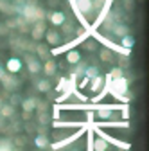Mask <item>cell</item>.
Here are the masks:
<instances>
[{
	"label": "cell",
	"mask_w": 149,
	"mask_h": 151,
	"mask_svg": "<svg viewBox=\"0 0 149 151\" xmlns=\"http://www.w3.org/2000/svg\"><path fill=\"white\" fill-rule=\"evenodd\" d=\"M88 36H90V32H88V31H85L83 34H77V38H74L72 42L63 43V45H58L56 49H50V50H49V54H50V56H59V54H63V52L74 50V47H77V45H81L83 42H86V40H88Z\"/></svg>",
	"instance_id": "obj_1"
},
{
	"label": "cell",
	"mask_w": 149,
	"mask_h": 151,
	"mask_svg": "<svg viewBox=\"0 0 149 151\" xmlns=\"http://www.w3.org/2000/svg\"><path fill=\"white\" fill-rule=\"evenodd\" d=\"M22 18L25 22H38V20H43V9H40L36 6L34 0H27L25 7L22 9Z\"/></svg>",
	"instance_id": "obj_2"
},
{
	"label": "cell",
	"mask_w": 149,
	"mask_h": 151,
	"mask_svg": "<svg viewBox=\"0 0 149 151\" xmlns=\"http://www.w3.org/2000/svg\"><path fill=\"white\" fill-rule=\"evenodd\" d=\"M86 129H88V126H86V128H79V129L76 131V133H72L70 137H65V139H63V140H59V142H52L49 147H50V149H54V151H58V149H63V147H68L72 142H76V140H77V139H79V137L85 133Z\"/></svg>",
	"instance_id": "obj_3"
},
{
	"label": "cell",
	"mask_w": 149,
	"mask_h": 151,
	"mask_svg": "<svg viewBox=\"0 0 149 151\" xmlns=\"http://www.w3.org/2000/svg\"><path fill=\"white\" fill-rule=\"evenodd\" d=\"M25 63H27V70L31 74H40L42 68H43L42 61L38 58H34V56H31V54H25Z\"/></svg>",
	"instance_id": "obj_4"
},
{
	"label": "cell",
	"mask_w": 149,
	"mask_h": 151,
	"mask_svg": "<svg viewBox=\"0 0 149 151\" xmlns=\"http://www.w3.org/2000/svg\"><path fill=\"white\" fill-rule=\"evenodd\" d=\"M45 31H47V27H45V22L43 20H38V22H34V25H32V29H31V36H32V40H42V38L45 36Z\"/></svg>",
	"instance_id": "obj_5"
},
{
	"label": "cell",
	"mask_w": 149,
	"mask_h": 151,
	"mask_svg": "<svg viewBox=\"0 0 149 151\" xmlns=\"http://www.w3.org/2000/svg\"><path fill=\"white\" fill-rule=\"evenodd\" d=\"M22 60H18V58H11V60H7V63H6V72H9L11 76L13 74H16V72H20L22 70Z\"/></svg>",
	"instance_id": "obj_6"
},
{
	"label": "cell",
	"mask_w": 149,
	"mask_h": 151,
	"mask_svg": "<svg viewBox=\"0 0 149 151\" xmlns=\"http://www.w3.org/2000/svg\"><path fill=\"white\" fill-rule=\"evenodd\" d=\"M49 20H50V24H52V25L61 27V25L67 22V16H65V13H63V11H54V13H50V14H49Z\"/></svg>",
	"instance_id": "obj_7"
},
{
	"label": "cell",
	"mask_w": 149,
	"mask_h": 151,
	"mask_svg": "<svg viewBox=\"0 0 149 151\" xmlns=\"http://www.w3.org/2000/svg\"><path fill=\"white\" fill-rule=\"evenodd\" d=\"M45 40H47V43H49V45L58 47V45H59V42H61V36L56 32V31L49 29V31H45Z\"/></svg>",
	"instance_id": "obj_8"
},
{
	"label": "cell",
	"mask_w": 149,
	"mask_h": 151,
	"mask_svg": "<svg viewBox=\"0 0 149 151\" xmlns=\"http://www.w3.org/2000/svg\"><path fill=\"white\" fill-rule=\"evenodd\" d=\"M92 83H90V88H92V92H101L102 90V86H104V76H95L94 79H90Z\"/></svg>",
	"instance_id": "obj_9"
},
{
	"label": "cell",
	"mask_w": 149,
	"mask_h": 151,
	"mask_svg": "<svg viewBox=\"0 0 149 151\" xmlns=\"http://www.w3.org/2000/svg\"><path fill=\"white\" fill-rule=\"evenodd\" d=\"M34 144L38 146L40 149H47V147L50 146V142H49V137H47L45 133H38V135H36V139H34Z\"/></svg>",
	"instance_id": "obj_10"
},
{
	"label": "cell",
	"mask_w": 149,
	"mask_h": 151,
	"mask_svg": "<svg viewBox=\"0 0 149 151\" xmlns=\"http://www.w3.org/2000/svg\"><path fill=\"white\" fill-rule=\"evenodd\" d=\"M36 104H38V99H36V97H27V99L22 101L24 111H29V113H32V110L36 108Z\"/></svg>",
	"instance_id": "obj_11"
},
{
	"label": "cell",
	"mask_w": 149,
	"mask_h": 151,
	"mask_svg": "<svg viewBox=\"0 0 149 151\" xmlns=\"http://www.w3.org/2000/svg\"><path fill=\"white\" fill-rule=\"evenodd\" d=\"M79 61H81V52H79V50H68V52H67V63L77 65Z\"/></svg>",
	"instance_id": "obj_12"
},
{
	"label": "cell",
	"mask_w": 149,
	"mask_h": 151,
	"mask_svg": "<svg viewBox=\"0 0 149 151\" xmlns=\"http://www.w3.org/2000/svg\"><path fill=\"white\" fill-rule=\"evenodd\" d=\"M56 61H52V60H47L45 63H43V72H45V76L47 78H52V76L56 74Z\"/></svg>",
	"instance_id": "obj_13"
},
{
	"label": "cell",
	"mask_w": 149,
	"mask_h": 151,
	"mask_svg": "<svg viewBox=\"0 0 149 151\" xmlns=\"http://www.w3.org/2000/svg\"><path fill=\"white\" fill-rule=\"evenodd\" d=\"M129 34V27L128 25H124V24H117L115 27H113V36H117V38H124V36H128Z\"/></svg>",
	"instance_id": "obj_14"
},
{
	"label": "cell",
	"mask_w": 149,
	"mask_h": 151,
	"mask_svg": "<svg viewBox=\"0 0 149 151\" xmlns=\"http://www.w3.org/2000/svg\"><path fill=\"white\" fill-rule=\"evenodd\" d=\"M13 115H14V106L13 104H2V106H0V117L9 119Z\"/></svg>",
	"instance_id": "obj_15"
},
{
	"label": "cell",
	"mask_w": 149,
	"mask_h": 151,
	"mask_svg": "<svg viewBox=\"0 0 149 151\" xmlns=\"http://www.w3.org/2000/svg\"><path fill=\"white\" fill-rule=\"evenodd\" d=\"M2 83H4V86H6L7 90H11V88H16L18 85H20V81H18L16 78H13V76H9V74H6V78L2 79Z\"/></svg>",
	"instance_id": "obj_16"
},
{
	"label": "cell",
	"mask_w": 149,
	"mask_h": 151,
	"mask_svg": "<svg viewBox=\"0 0 149 151\" xmlns=\"http://www.w3.org/2000/svg\"><path fill=\"white\" fill-rule=\"evenodd\" d=\"M99 58H101L104 63H111V61H113V52H110V50L104 49V47H99Z\"/></svg>",
	"instance_id": "obj_17"
},
{
	"label": "cell",
	"mask_w": 149,
	"mask_h": 151,
	"mask_svg": "<svg viewBox=\"0 0 149 151\" xmlns=\"http://www.w3.org/2000/svg\"><path fill=\"white\" fill-rule=\"evenodd\" d=\"M122 49H128V50H131V47L135 45V38L131 36V34H128V36H124V38H120V43H119Z\"/></svg>",
	"instance_id": "obj_18"
},
{
	"label": "cell",
	"mask_w": 149,
	"mask_h": 151,
	"mask_svg": "<svg viewBox=\"0 0 149 151\" xmlns=\"http://www.w3.org/2000/svg\"><path fill=\"white\" fill-rule=\"evenodd\" d=\"M108 149V142L101 137L94 139V151H106Z\"/></svg>",
	"instance_id": "obj_19"
},
{
	"label": "cell",
	"mask_w": 149,
	"mask_h": 151,
	"mask_svg": "<svg viewBox=\"0 0 149 151\" xmlns=\"http://www.w3.org/2000/svg\"><path fill=\"white\" fill-rule=\"evenodd\" d=\"M86 133H88V142H86V151H94V129H92V126H88L86 129Z\"/></svg>",
	"instance_id": "obj_20"
},
{
	"label": "cell",
	"mask_w": 149,
	"mask_h": 151,
	"mask_svg": "<svg viewBox=\"0 0 149 151\" xmlns=\"http://www.w3.org/2000/svg\"><path fill=\"white\" fill-rule=\"evenodd\" d=\"M36 88H38V92H45V93H47V92L52 88V85H50V81H49V79H42V81H38Z\"/></svg>",
	"instance_id": "obj_21"
},
{
	"label": "cell",
	"mask_w": 149,
	"mask_h": 151,
	"mask_svg": "<svg viewBox=\"0 0 149 151\" xmlns=\"http://www.w3.org/2000/svg\"><path fill=\"white\" fill-rule=\"evenodd\" d=\"M36 52H38V56H40V58L42 60H47L49 58V49H47V45H43V43H40L38 47H36Z\"/></svg>",
	"instance_id": "obj_22"
},
{
	"label": "cell",
	"mask_w": 149,
	"mask_h": 151,
	"mask_svg": "<svg viewBox=\"0 0 149 151\" xmlns=\"http://www.w3.org/2000/svg\"><path fill=\"white\" fill-rule=\"evenodd\" d=\"M13 142L9 139H0V151H13Z\"/></svg>",
	"instance_id": "obj_23"
},
{
	"label": "cell",
	"mask_w": 149,
	"mask_h": 151,
	"mask_svg": "<svg viewBox=\"0 0 149 151\" xmlns=\"http://www.w3.org/2000/svg\"><path fill=\"white\" fill-rule=\"evenodd\" d=\"M95 76H99V70H97V67H86V70H85V78H88V79H94Z\"/></svg>",
	"instance_id": "obj_24"
},
{
	"label": "cell",
	"mask_w": 149,
	"mask_h": 151,
	"mask_svg": "<svg viewBox=\"0 0 149 151\" xmlns=\"http://www.w3.org/2000/svg\"><path fill=\"white\" fill-rule=\"evenodd\" d=\"M120 121H129V106L120 104Z\"/></svg>",
	"instance_id": "obj_25"
},
{
	"label": "cell",
	"mask_w": 149,
	"mask_h": 151,
	"mask_svg": "<svg viewBox=\"0 0 149 151\" xmlns=\"http://www.w3.org/2000/svg\"><path fill=\"white\" fill-rule=\"evenodd\" d=\"M110 78H111V81H113V79H119V78H124V76H122V68H119V67L111 68V72H110Z\"/></svg>",
	"instance_id": "obj_26"
},
{
	"label": "cell",
	"mask_w": 149,
	"mask_h": 151,
	"mask_svg": "<svg viewBox=\"0 0 149 151\" xmlns=\"http://www.w3.org/2000/svg\"><path fill=\"white\" fill-rule=\"evenodd\" d=\"M70 96H72V90H63V93H61L58 99H56V103H54V104H61V103H63V101H67Z\"/></svg>",
	"instance_id": "obj_27"
},
{
	"label": "cell",
	"mask_w": 149,
	"mask_h": 151,
	"mask_svg": "<svg viewBox=\"0 0 149 151\" xmlns=\"http://www.w3.org/2000/svg\"><path fill=\"white\" fill-rule=\"evenodd\" d=\"M61 27H63V32H65L67 36H72V34H70V32L74 31V25H72V24H68V22H65V24H63Z\"/></svg>",
	"instance_id": "obj_28"
},
{
	"label": "cell",
	"mask_w": 149,
	"mask_h": 151,
	"mask_svg": "<svg viewBox=\"0 0 149 151\" xmlns=\"http://www.w3.org/2000/svg\"><path fill=\"white\" fill-rule=\"evenodd\" d=\"M36 108H38V111H40V113H43V111H47V108H49V103H45V101H38Z\"/></svg>",
	"instance_id": "obj_29"
},
{
	"label": "cell",
	"mask_w": 149,
	"mask_h": 151,
	"mask_svg": "<svg viewBox=\"0 0 149 151\" xmlns=\"http://www.w3.org/2000/svg\"><path fill=\"white\" fill-rule=\"evenodd\" d=\"M38 119H40V122H42V124H49V121H50V117H49V113H47V111L40 113V117H38Z\"/></svg>",
	"instance_id": "obj_30"
},
{
	"label": "cell",
	"mask_w": 149,
	"mask_h": 151,
	"mask_svg": "<svg viewBox=\"0 0 149 151\" xmlns=\"http://www.w3.org/2000/svg\"><path fill=\"white\" fill-rule=\"evenodd\" d=\"M72 93H74V96H76V97H77L79 101H85V103H86V96H83V93H81L79 90H74Z\"/></svg>",
	"instance_id": "obj_31"
},
{
	"label": "cell",
	"mask_w": 149,
	"mask_h": 151,
	"mask_svg": "<svg viewBox=\"0 0 149 151\" xmlns=\"http://www.w3.org/2000/svg\"><path fill=\"white\" fill-rule=\"evenodd\" d=\"M85 49H86V50H90V52H92V50H95V49H97V47H95V43H94V42H88V43H85Z\"/></svg>",
	"instance_id": "obj_32"
},
{
	"label": "cell",
	"mask_w": 149,
	"mask_h": 151,
	"mask_svg": "<svg viewBox=\"0 0 149 151\" xmlns=\"http://www.w3.org/2000/svg\"><path fill=\"white\" fill-rule=\"evenodd\" d=\"M119 63H120V67H119V68H126V67L129 65V63H128V58H124V56L120 58V61H119Z\"/></svg>",
	"instance_id": "obj_33"
},
{
	"label": "cell",
	"mask_w": 149,
	"mask_h": 151,
	"mask_svg": "<svg viewBox=\"0 0 149 151\" xmlns=\"http://www.w3.org/2000/svg\"><path fill=\"white\" fill-rule=\"evenodd\" d=\"M4 27H6V29H14V27H16V25H14V20H7Z\"/></svg>",
	"instance_id": "obj_34"
},
{
	"label": "cell",
	"mask_w": 149,
	"mask_h": 151,
	"mask_svg": "<svg viewBox=\"0 0 149 151\" xmlns=\"http://www.w3.org/2000/svg\"><path fill=\"white\" fill-rule=\"evenodd\" d=\"M6 74H7V72H6V68H4V67H0V81L6 78Z\"/></svg>",
	"instance_id": "obj_35"
},
{
	"label": "cell",
	"mask_w": 149,
	"mask_h": 151,
	"mask_svg": "<svg viewBox=\"0 0 149 151\" xmlns=\"http://www.w3.org/2000/svg\"><path fill=\"white\" fill-rule=\"evenodd\" d=\"M22 119H24V121H29V119H31V113H29V111H24V113H22Z\"/></svg>",
	"instance_id": "obj_36"
},
{
	"label": "cell",
	"mask_w": 149,
	"mask_h": 151,
	"mask_svg": "<svg viewBox=\"0 0 149 151\" xmlns=\"http://www.w3.org/2000/svg\"><path fill=\"white\" fill-rule=\"evenodd\" d=\"M4 34H7V29L4 25H0V36H4Z\"/></svg>",
	"instance_id": "obj_37"
},
{
	"label": "cell",
	"mask_w": 149,
	"mask_h": 151,
	"mask_svg": "<svg viewBox=\"0 0 149 151\" xmlns=\"http://www.w3.org/2000/svg\"><path fill=\"white\" fill-rule=\"evenodd\" d=\"M13 151H24V147H13Z\"/></svg>",
	"instance_id": "obj_38"
},
{
	"label": "cell",
	"mask_w": 149,
	"mask_h": 151,
	"mask_svg": "<svg viewBox=\"0 0 149 151\" xmlns=\"http://www.w3.org/2000/svg\"><path fill=\"white\" fill-rule=\"evenodd\" d=\"M2 122H4V117H0V126H2Z\"/></svg>",
	"instance_id": "obj_39"
},
{
	"label": "cell",
	"mask_w": 149,
	"mask_h": 151,
	"mask_svg": "<svg viewBox=\"0 0 149 151\" xmlns=\"http://www.w3.org/2000/svg\"><path fill=\"white\" fill-rule=\"evenodd\" d=\"M2 104H4V103H2V99H0V106H2Z\"/></svg>",
	"instance_id": "obj_40"
}]
</instances>
